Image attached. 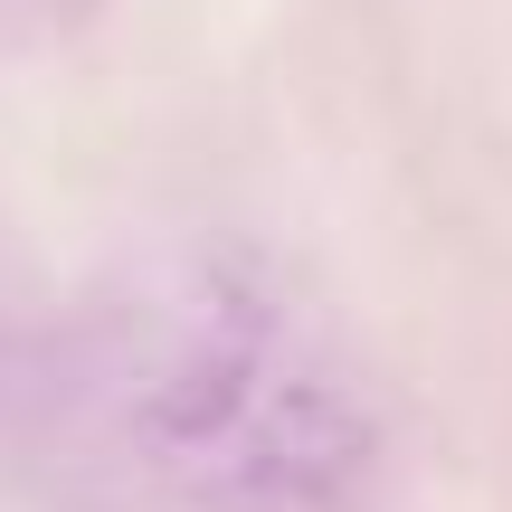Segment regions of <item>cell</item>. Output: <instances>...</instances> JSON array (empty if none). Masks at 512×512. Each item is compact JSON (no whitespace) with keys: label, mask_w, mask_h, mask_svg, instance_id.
Wrapping results in <instances>:
<instances>
[{"label":"cell","mask_w":512,"mask_h":512,"mask_svg":"<svg viewBox=\"0 0 512 512\" xmlns=\"http://www.w3.org/2000/svg\"><path fill=\"white\" fill-rule=\"evenodd\" d=\"M19 437L67 512H380L389 399L304 266L162 238L19 351Z\"/></svg>","instance_id":"1"},{"label":"cell","mask_w":512,"mask_h":512,"mask_svg":"<svg viewBox=\"0 0 512 512\" xmlns=\"http://www.w3.org/2000/svg\"><path fill=\"white\" fill-rule=\"evenodd\" d=\"M95 10H114V0H0V57L57 48V38H76Z\"/></svg>","instance_id":"2"},{"label":"cell","mask_w":512,"mask_h":512,"mask_svg":"<svg viewBox=\"0 0 512 512\" xmlns=\"http://www.w3.org/2000/svg\"><path fill=\"white\" fill-rule=\"evenodd\" d=\"M0 323H10V256H0Z\"/></svg>","instance_id":"3"}]
</instances>
